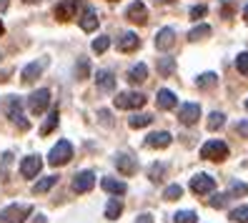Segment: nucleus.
<instances>
[{
	"instance_id": "obj_1",
	"label": "nucleus",
	"mask_w": 248,
	"mask_h": 223,
	"mask_svg": "<svg viewBox=\"0 0 248 223\" xmlns=\"http://www.w3.org/2000/svg\"><path fill=\"white\" fill-rule=\"evenodd\" d=\"M5 113H8V118L13 123H16L20 130H28L31 128V123L23 118V98H18V96H10L8 98V103H5Z\"/></svg>"
},
{
	"instance_id": "obj_2",
	"label": "nucleus",
	"mask_w": 248,
	"mask_h": 223,
	"mask_svg": "<svg viewBox=\"0 0 248 223\" xmlns=\"http://www.w3.org/2000/svg\"><path fill=\"white\" fill-rule=\"evenodd\" d=\"M33 213V208L31 206H18V203H13L8 208H3L0 211V223H25V218Z\"/></svg>"
},
{
	"instance_id": "obj_3",
	"label": "nucleus",
	"mask_w": 248,
	"mask_h": 223,
	"mask_svg": "<svg viewBox=\"0 0 248 223\" xmlns=\"http://www.w3.org/2000/svg\"><path fill=\"white\" fill-rule=\"evenodd\" d=\"M145 98L143 93L138 91H125V93H118L115 96V108H123V111H136V108H143L145 106Z\"/></svg>"
},
{
	"instance_id": "obj_4",
	"label": "nucleus",
	"mask_w": 248,
	"mask_h": 223,
	"mask_svg": "<svg viewBox=\"0 0 248 223\" xmlns=\"http://www.w3.org/2000/svg\"><path fill=\"white\" fill-rule=\"evenodd\" d=\"M228 156V145L223 141H208V143H203L201 145V158H206V160H223Z\"/></svg>"
},
{
	"instance_id": "obj_5",
	"label": "nucleus",
	"mask_w": 248,
	"mask_h": 223,
	"mask_svg": "<svg viewBox=\"0 0 248 223\" xmlns=\"http://www.w3.org/2000/svg\"><path fill=\"white\" fill-rule=\"evenodd\" d=\"M70 158H73V145L68 141H61L58 145H53V151L48 153V163H50V166H65Z\"/></svg>"
},
{
	"instance_id": "obj_6",
	"label": "nucleus",
	"mask_w": 248,
	"mask_h": 223,
	"mask_svg": "<svg viewBox=\"0 0 248 223\" xmlns=\"http://www.w3.org/2000/svg\"><path fill=\"white\" fill-rule=\"evenodd\" d=\"M191 191L198 193V196H211V193L216 191L213 175H208V173H196V175L191 178Z\"/></svg>"
},
{
	"instance_id": "obj_7",
	"label": "nucleus",
	"mask_w": 248,
	"mask_h": 223,
	"mask_svg": "<svg viewBox=\"0 0 248 223\" xmlns=\"http://www.w3.org/2000/svg\"><path fill=\"white\" fill-rule=\"evenodd\" d=\"M48 103H50V91L48 88H40V91L31 93V98H28V108H31L33 115H40L43 111L48 108Z\"/></svg>"
},
{
	"instance_id": "obj_8",
	"label": "nucleus",
	"mask_w": 248,
	"mask_h": 223,
	"mask_svg": "<svg viewBox=\"0 0 248 223\" xmlns=\"http://www.w3.org/2000/svg\"><path fill=\"white\" fill-rule=\"evenodd\" d=\"M83 8V3H78V0H65V3H58L55 5V18L58 20H73L78 16V10Z\"/></svg>"
},
{
	"instance_id": "obj_9",
	"label": "nucleus",
	"mask_w": 248,
	"mask_h": 223,
	"mask_svg": "<svg viewBox=\"0 0 248 223\" xmlns=\"http://www.w3.org/2000/svg\"><path fill=\"white\" fill-rule=\"evenodd\" d=\"M95 186V173L93 171H80L73 175V191L76 193H88Z\"/></svg>"
},
{
	"instance_id": "obj_10",
	"label": "nucleus",
	"mask_w": 248,
	"mask_h": 223,
	"mask_svg": "<svg viewBox=\"0 0 248 223\" xmlns=\"http://www.w3.org/2000/svg\"><path fill=\"white\" fill-rule=\"evenodd\" d=\"M78 23H80V28L85 33H93L95 28H98V13L91 8V5H83L80 8V18H78Z\"/></svg>"
},
{
	"instance_id": "obj_11",
	"label": "nucleus",
	"mask_w": 248,
	"mask_h": 223,
	"mask_svg": "<svg viewBox=\"0 0 248 223\" xmlns=\"http://www.w3.org/2000/svg\"><path fill=\"white\" fill-rule=\"evenodd\" d=\"M198 118H201V106H198V103H186V106H181L178 121H181L183 126H193Z\"/></svg>"
},
{
	"instance_id": "obj_12",
	"label": "nucleus",
	"mask_w": 248,
	"mask_h": 223,
	"mask_svg": "<svg viewBox=\"0 0 248 223\" xmlns=\"http://www.w3.org/2000/svg\"><path fill=\"white\" fill-rule=\"evenodd\" d=\"M125 18H128L130 23H138V25H143V23H148V10H145V5L140 3V0H136V3H130V5H128V10H125Z\"/></svg>"
},
{
	"instance_id": "obj_13",
	"label": "nucleus",
	"mask_w": 248,
	"mask_h": 223,
	"mask_svg": "<svg viewBox=\"0 0 248 223\" xmlns=\"http://www.w3.org/2000/svg\"><path fill=\"white\" fill-rule=\"evenodd\" d=\"M40 168H43L40 156H28V158H23V163H20V173H23V178H35V175L40 173Z\"/></svg>"
},
{
	"instance_id": "obj_14",
	"label": "nucleus",
	"mask_w": 248,
	"mask_h": 223,
	"mask_svg": "<svg viewBox=\"0 0 248 223\" xmlns=\"http://www.w3.org/2000/svg\"><path fill=\"white\" fill-rule=\"evenodd\" d=\"M115 166H118V171L123 175H133L138 171V160L133 156H128V153H118L115 156Z\"/></svg>"
},
{
	"instance_id": "obj_15",
	"label": "nucleus",
	"mask_w": 248,
	"mask_h": 223,
	"mask_svg": "<svg viewBox=\"0 0 248 223\" xmlns=\"http://www.w3.org/2000/svg\"><path fill=\"white\" fill-rule=\"evenodd\" d=\"M46 65H48V61H35V63H28V65L23 68V73H20L23 83H33L35 78H40V73L46 70Z\"/></svg>"
},
{
	"instance_id": "obj_16",
	"label": "nucleus",
	"mask_w": 248,
	"mask_h": 223,
	"mask_svg": "<svg viewBox=\"0 0 248 223\" xmlns=\"http://www.w3.org/2000/svg\"><path fill=\"white\" fill-rule=\"evenodd\" d=\"M173 43H176V31L173 28H160L155 35V48L158 50H168Z\"/></svg>"
},
{
	"instance_id": "obj_17",
	"label": "nucleus",
	"mask_w": 248,
	"mask_h": 223,
	"mask_svg": "<svg viewBox=\"0 0 248 223\" xmlns=\"http://www.w3.org/2000/svg\"><path fill=\"white\" fill-rule=\"evenodd\" d=\"M173 141V136L168 130H158V133H151L148 138H145V145L148 148H168Z\"/></svg>"
},
{
	"instance_id": "obj_18",
	"label": "nucleus",
	"mask_w": 248,
	"mask_h": 223,
	"mask_svg": "<svg viewBox=\"0 0 248 223\" xmlns=\"http://www.w3.org/2000/svg\"><path fill=\"white\" fill-rule=\"evenodd\" d=\"M155 103H158L160 111H170V108L178 106V98H176V93H173V91H166V88H163V91H158Z\"/></svg>"
},
{
	"instance_id": "obj_19",
	"label": "nucleus",
	"mask_w": 248,
	"mask_h": 223,
	"mask_svg": "<svg viewBox=\"0 0 248 223\" xmlns=\"http://www.w3.org/2000/svg\"><path fill=\"white\" fill-rule=\"evenodd\" d=\"M138 46H140V38L136 33H123L121 40H118V50L121 53H133V50H138Z\"/></svg>"
},
{
	"instance_id": "obj_20",
	"label": "nucleus",
	"mask_w": 248,
	"mask_h": 223,
	"mask_svg": "<svg viewBox=\"0 0 248 223\" xmlns=\"http://www.w3.org/2000/svg\"><path fill=\"white\" fill-rule=\"evenodd\" d=\"M145 80H148V65H145V63H138V65H133V68L128 70V83L140 85Z\"/></svg>"
},
{
	"instance_id": "obj_21",
	"label": "nucleus",
	"mask_w": 248,
	"mask_h": 223,
	"mask_svg": "<svg viewBox=\"0 0 248 223\" xmlns=\"http://www.w3.org/2000/svg\"><path fill=\"white\" fill-rule=\"evenodd\" d=\"M100 186H103L106 193H113V196H123V193L128 191V186L123 181H115V178H103L100 181Z\"/></svg>"
},
{
	"instance_id": "obj_22",
	"label": "nucleus",
	"mask_w": 248,
	"mask_h": 223,
	"mask_svg": "<svg viewBox=\"0 0 248 223\" xmlns=\"http://www.w3.org/2000/svg\"><path fill=\"white\" fill-rule=\"evenodd\" d=\"M95 83H98L100 91H115V76H113L110 70H98Z\"/></svg>"
},
{
	"instance_id": "obj_23",
	"label": "nucleus",
	"mask_w": 248,
	"mask_h": 223,
	"mask_svg": "<svg viewBox=\"0 0 248 223\" xmlns=\"http://www.w3.org/2000/svg\"><path fill=\"white\" fill-rule=\"evenodd\" d=\"M121 213H123V203H121V198H110L108 206H106V218H108V221H115Z\"/></svg>"
},
{
	"instance_id": "obj_24",
	"label": "nucleus",
	"mask_w": 248,
	"mask_h": 223,
	"mask_svg": "<svg viewBox=\"0 0 248 223\" xmlns=\"http://www.w3.org/2000/svg\"><path fill=\"white\" fill-rule=\"evenodd\" d=\"M151 123H153V115H145V113H136V115L128 118V126L130 128H145V126H151Z\"/></svg>"
},
{
	"instance_id": "obj_25",
	"label": "nucleus",
	"mask_w": 248,
	"mask_h": 223,
	"mask_svg": "<svg viewBox=\"0 0 248 223\" xmlns=\"http://www.w3.org/2000/svg\"><path fill=\"white\" fill-rule=\"evenodd\" d=\"M58 121H61V113H58V111H50V113H48V121L43 123V128H40V136H48V133H53L55 126H58Z\"/></svg>"
},
{
	"instance_id": "obj_26",
	"label": "nucleus",
	"mask_w": 248,
	"mask_h": 223,
	"mask_svg": "<svg viewBox=\"0 0 248 223\" xmlns=\"http://www.w3.org/2000/svg\"><path fill=\"white\" fill-rule=\"evenodd\" d=\"M208 35H211V25H198V28H193V31L188 33V40H191V43H198V40L208 38Z\"/></svg>"
},
{
	"instance_id": "obj_27",
	"label": "nucleus",
	"mask_w": 248,
	"mask_h": 223,
	"mask_svg": "<svg viewBox=\"0 0 248 223\" xmlns=\"http://www.w3.org/2000/svg\"><path fill=\"white\" fill-rule=\"evenodd\" d=\"M55 183H58V175H48V178H43V181H38V183L33 186V193H46V191H50Z\"/></svg>"
},
{
	"instance_id": "obj_28",
	"label": "nucleus",
	"mask_w": 248,
	"mask_h": 223,
	"mask_svg": "<svg viewBox=\"0 0 248 223\" xmlns=\"http://www.w3.org/2000/svg\"><path fill=\"white\" fill-rule=\"evenodd\" d=\"M158 73H160V76H170V73H176V61H173V58H160V61H158Z\"/></svg>"
},
{
	"instance_id": "obj_29",
	"label": "nucleus",
	"mask_w": 248,
	"mask_h": 223,
	"mask_svg": "<svg viewBox=\"0 0 248 223\" xmlns=\"http://www.w3.org/2000/svg\"><path fill=\"white\" fill-rule=\"evenodd\" d=\"M218 76H216V73H203V76H198V80H196V85L198 88H203V91H206V88H213L218 80H216Z\"/></svg>"
},
{
	"instance_id": "obj_30",
	"label": "nucleus",
	"mask_w": 248,
	"mask_h": 223,
	"mask_svg": "<svg viewBox=\"0 0 248 223\" xmlns=\"http://www.w3.org/2000/svg\"><path fill=\"white\" fill-rule=\"evenodd\" d=\"M226 193H228V198H241V196H246V193H248V186L236 181V183H231V188Z\"/></svg>"
},
{
	"instance_id": "obj_31",
	"label": "nucleus",
	"mask_w": 248,
	"mask_h": 223,
	"mask_svg": "<svg viewBox=\"0 0 248 223\" xmlns=\"http://www.w3.org/2000/svg\"><path fill=\"white\" fill-rule=\"evenodd\" d=\"M228 193H211V198H208V203L213 206V208H226L228 206Z\"/></svg>"
},
{
	"instance_id": "obj_32",
	"label": "nucleus",
	"mask_w": 248,
	"mask_h": 223,
	"mask_svg": "<svg viewBox=\"0 0 248 223\" xmlns=\"http://www.w3.org/2000/svg\"><path fill=\"white\" fill-rule=\"evenodd\" d=\"M196 221H198L196 211H178L173 216V223H196Z\"/></svg>"
},
{
	"instance_id": "obj_33",
	"label": "nucleus",
	"mask_w": 248,
	"mask_h": 223,
	"mask_svg": "<svg viewBox=\"0 0 248 223\" xmlns=\"http://www.w3.org/2000/svg\"><path fill=\"white\" fill-rule=\"evenodd\" d=\"M231 218L236 223H248V206H238L231 211Z\"/></svg>"
},
{
	"instance_id": "obj_34",
	"label": "nucleus",
	"mask_w": 248,
	"mask_h": 223,
	"mask_svg": "<svg viewBox=\"0 0 248 223\" xmlns=\"http://www.w3.org/2000/svg\"><path fill=\"white\" fill-rule=\"evenodd\" d=\"M108 48H110V38L108 35H100V38L93 40V53H106Z\"/></svg>"
},
{
	"instance_id": "obj_35",
	"label": "nucleus",
	"mask_w": 248,
	"mask_h": 223,
	"mask_svg": "<svg viewBox=\"0 0 248 223\" xmlns=\"http://www.w3.org/2000/svg\"><path fill=\"white\" fill-rule=\"evenodd\" d=\"M223 123H226L223 113H218V111H216V113H211V115H208V130H218Z\"/></svg>"
},
{
	"instance_id": "obj_36",
	"label": "nucleus",
	"mask_w": 248,
	"mask_h": 223,
	"mask_svg": "<svg viewBox=\"0 0 248 223\" xmlns=\"http://www.w3.org/2000/svg\"><path fill=\"white\" fill-rule=\"evenodd\" d=\"M163 173H166V163H155L148 175H151V181H153V183H160V181H163Z\"/></svg>"
},
{
	"instance_id": "obj_37",
	"label": "nucleus",
	"mask_w": 248,
	"mask_h": 223,
	"mask_svg": "<svg viewBox=\"0 0 248 223\" xmlns=\"http://www.w3.org/2000/svg\"><path fill=\"white\" fill-rule=\"evenodd\" d=\"M181 196H183V188H181V186H168L166 193H163L166 201H178Z\"/></svg>"
},
{
	"instance_id": "obj_38",
	"label": "nucleus",
	"mask_w": 248,
	"mask_h": 223,
	"mask_svg": "<svg viewBox=\"0 0 248 223\" xmlns=\"http://www.w3.org/2000/svg\"><path fill=\"white\" fill-rule=\"evenodd\" d=\"M236 68L241 76H248V50H243L238 58H236Z\"/></svg>"
},
{
	"instance_id": "obj_39",
	"label": "nucleus",
	"mask_w": 248,
	"mask_h": 223,
	"mask_svg": "<svg viewBox=\"0 0 248 223\" xmlns=\"http://www.w3.org/2000/svg\"><path fill=\"white\" fill-rule=\"evenodd\" d=\"M88 70H91L88 61H80V63H78V68H76V76L83 80V78H88Z\"/></svg>"
},
{
	"instance_id": "obj_40",
	"label": "nucleus",
	"mask_w": 248,
	"mask_h": 223,
	"mask_svg": "<svg viewBox=\"0 0 248 223\" xmlns=\"http://www.w3.org/2000/svg\"><path fill=\"white\" fill-rule=\"evenodd\" d=\"M203 16H208V8H206V5L191 8V18H193V20H198V18H203Z\"/></svg>"
},
{
	"instance_id": "obj_41",
	"label": "nucleus",
	"mask_w": 248,
	"mask_h": 223,
	"mask_svg": "<svg viewBox=\"0 0 248 223\" xmlns=\"http://www.w3.org/2000/svg\"><path fill=\"white\" fill-rule=\"evenodd\" d=\"M236 130L241 133V136H243V138H248V121H241V123L236 126Z\"/></svg>"
},
{
	"instance_id": "obj_42",
	"label": "nucleus",
	"mask_w": 248,
	"mask_h": 223,
	"mask_svg": "<svg viewBox=\"0 0 248 223\" xmlns=\"http://www.w3.org/2000/svg\"><path fill=\"white\" fill-rule=\"evenodd\" d=\"M136 223H153V216H151V213H143V216H138Z\"/></svg>"
},
{
	"instance_id": "obj_43",
	"label": "nucleus",
	"mask_w": 248,
	"mask_h": 223,
	"mask_svg": "<svg viewBox=\"0 0 248 223\" xmlns=\"http://www.w3.org/2000/svg\"><path fill=\"white\" fill-rule=\"evenodd\" d=\"M153 3H158V5H166V3H173V0H153Z\"/></svg>"
},
{
	"instance_id": "obj_44",
	"label": "nucleus",
	"mask_w": 248,
	"mask_h": 223,
	"mask_svg": "<svg viewBox=\"0 0 248 223\" xmlns=\"http://www.w3.org/2000/svg\"><path fill=\"white\" fill-rule=\"evenodd\" d=\"M8 8V0H0V10H5Z\"/></svg>"
},
{
	"instance_id": "obj_45",
	"label": "nucleus",
	"mask_w": 248,
	"mask_h": 223,
	"mask_svg": "<svg viewBox=\"0 0 248 223\" xmlns=\"http://www.w3.org/2000/svg\"><path fill=\"white\" fill-rule=\"evenodd\" d=\"M243 20H246V23H248V5H246V8H243Z\"/></svg>"
},
{
	"instance_id": "obj_46",
	"label": "nucleus",
	"mask_w": 248,
	"mask_h": 223,
	"mask_svg": "<svg viewBox=\"0 0 248 223\" xmlns=\"http://www.w3.org/2000/svg\"><path fill=\"white\" fill-rule=\"evenodd\" d=\"M23 3H31V5H35V3H40V0H23Z\"/></svg>"
},
{
	"instance_id": "obj_47",
	"label": "nucleus",
	"mask_w": 248,
	"mask_h": 223,
	"mask_svg": "<svg viewBox=\"0 0 248 223\" xmlns=\"http://www.w3.org/2000/svg\"><path fill=\"white\" fill-rule=\"evenodd\" d=\"M5 33V25H3V20H0V35H3Z\"/></svg>"
},
{
	"instance_id": "obj_48",
	"label": "nucleus",
	"mask_w": 248,
	"mask_h": 223,
	"mask_svg": "<svg viewBox=\"0 0 248 223\" xmlns=\"http://www.w3.org/2000/svg\"><path fill=\"white\" fill-rule=\"evenodd\" d=\"M246 108H248V100H246Z\"/></svg>"
}]
</instances>
